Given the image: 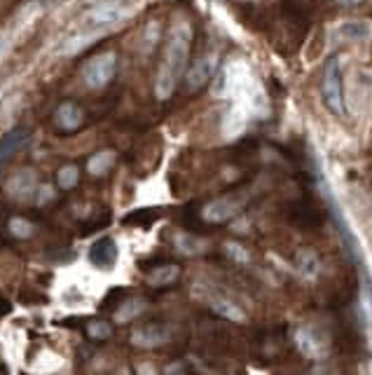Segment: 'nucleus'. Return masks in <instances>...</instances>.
<instances>
[{
	"label": "nucleus",
	"instance_id": "f257e3e1",
	"mask_svg": "<svg viewBox=\"0 0 372 375\" xmlns=\"http://www.w3.org/2000/svg\"><path fill=\"white\" fill-rule=\"evenodd\" d=\"M190 47H192V29L190 24L181 19L171 26L167 47H164L162 64H159L157 78H155V94L159 101H167L174 97L178 83L185 76L190 59Z\"/></svg>",
	"mask_w": 372,
	"mask_h": 375
},
{
	"label": "nucleus",
	"instance_id": "f03ea898",
	"mask_svg": "<svg viewBox=\"0 0 372 375\" xmlns=\"http://www.w3.org/2000/svg\"><path fill=\"white\" fill-rule=\"evenodd\" d=\"M138 8H141V3H136V0H105V3H98L91 10L84 12L82 24L89 31L105 33L134 17Z\"/></svg>",
	"mask_w": 372,
	"mask_h": 375
},
{
	"label": "nucleus",
	"instance_id": "7ed1b4c3",
	"mask_svg": "<svg viewBox=\"0 0 372 375\" xmlns=\"http://www.w3.org/2000/svg\"><path fill=\"white\" fill-rule=\"evenodd\" d=\"M323 101L328 106V111H333L337 118L347 115V108H344V97H342V78H340V57L333 55L325 62L323 69Z\"/></svg>",
	"mask_w": 372,
	"mask_h": 375
},
{
	"label": "nucleus",
	"instance_id": "20e7f679",
	"mask_svg": "<svg viewBox=\"0 0 372 375\" xmlns=\"http://www.w3.org/2000/svg\"><path fill=\"white\" fill-rule=\"evenodd\" d=\"M246 202H248V192H244V190L230 192V195H221V197H216L204 204L202 218L206 223H225V220L235 218L246 206Z\"/></svg>",
	"mask_w": 372,
	"mask_h": 375
},
{
	"label": "nucleus",
	"instance_id": "39448f33",
	"mask_svg": "<svg viewBox=\"0 0 372 375\" xmlns=\"http://www.w3.org/2000/svg\"><path fill=\"white\" fill-rule=\"evenodd\" d=\"M117 71V55L115 52H101V55L91 57L87 64L82 66V80L89 90H101L115 78Z\"/></svg>",
	"mask_w": 372,
	"mask_h": 375
},
{
	"label": "nucleus",
	"instance_id": "423d86ee",
	"mask_svg": "<svg viewBox=\"0 0 372 375\" xmlns=\"http://www.w3.org/2000/svg\"><path fill=\"white\" fill-rule=\"evenodd\" d=\"M171 340V328L167 324H145L138 326L134 333H131V345L143 347V350H152V347H159Z\"/></svg>",
	"mask_w": 372,
	"mask_h": 375
},
{
	"label": "nucleus",
	"instance_id": "0eeeda50",
	"mask_svg": "<svg viewBox=\"0 0 372 375\" xmlns=\"http://www.w3.org/2000/svg\"><path fill=\"white\" fill-rule=\"evenodd\" d=\"M36 190H38V176L33 169H19L8 181V197L17 199V202L31 199Z\"/></svg>",
	"mask_w": 372,
	"mask_h": 375
},
{
	"label": "nucleus",
	"instance_id": "6e6552de",
	"mask_svg": "<svg viewBox=\"0 0 372 375\" xmlns=\"http://www.w3.org/2000/svg\"><path fill=\"white\" fill-rule=\"evenodd\" d=\"M216 69H218V55L199 57L197 62L192 64V69L188 71V78H185V83H188V90L190 92L202 90V87L216 76Z\"/></svg>",
	"mask_w": 372,
	"mask_h": 375
},
{
	"label": "nucleus",
	"instance_id": "1a4fd4ad",
	"mask_svg": "<svg viewBox=\"0 0 372 375\" xmlns=\"http://www.w3.org/2000/svg\"><path fill=\"white\" fill-rule=\"evenodd\" d=\"M295 345H297V350L309 359H323L325 352H328V343L318 336L314 328H297Z\"/></svg>",
	"mask_w": 372,
	"mask_h": 375
},
{
	"label": "nucleus",
	"instance_id": "9d476101",
	"mask_svg": "<svg viewBox=\"0 0 372 375\" xmlns=\"http://www.w3.org/2000/svg\"><path fill=\"white\" fill-rule=\"evenodd\" d=\"M89 260L94 263L96 267H112L115 265V260H117V244L112 242L110 237H103V239H98V242L91 246V251H89Z\"/></svg>",
	"mask_w": 372,
	"mask_h": 375
},
{
	"label": "nucleus",
	"instance_id": "9b49d317",
	"mask_svg": "<svg viewBox=\"0 0 372 375\" xmlns=\"http://www.w3.org/2000/svg\"><path fill=\"white\" fill-rule=\"evenodd\" d=\"M84 120V113L77 104L66 101L57 108V125L61 127L64 132H75Z\"/></svg>",
	"mask_w": 372,
	"mask_h": 375
},
{
	"label": "nucleus",
	"instance_id": "f8f14e48",
	"mask_svg": "<svg viewBox=\"0 0 372 375\" xmlns=\"http://www.w3.org/2000/svg\"><path fill=\"white\" fill-rule=\"evenodd\" d=\"M24 141H26V129H22V127L10 129L3 139H0V171H3L5 162L15 155V150L24 143Z\"/></svg>",
	"mask_w": 372,
	"mask_h": 375
},
{
	"label": "nucleus",
	"instance_id": "ddd939ff",
	"mask_svg": "<svg viewBox=\"0 0 372 375\" xmlns=\"http://www.w3.org/2000/svg\"><path fill=\"white\" fill-rule=\"evenodd\" d=\"M333 36L337 40H365L370 36V26L365 22H358V19H351V22H340L335 26Z\"/></svg>",
	"mask_w": 372,
	"mask_h": 375
},
{
	"label": "nucleus",
	"instance_id": "4468645a",
	"mask_svg": "<svg viewBox=\"0 0 372 375\" xmlns=\"http://www.w3.org/2000/svg\"><path fill=\"white\" fill-rule=\"evenodd\" d=\"M211 307H214L216 314H221V317L230 319V321H237V324H244L246 319V312L239 307L235 300H228V298H214L211 300Z\"/></svg>",
	"mask_w": 372,
	"mask_h": 375
},
{
	"label": "nucleus",
	"instance_id": "2eb2a0df",
	"mask_svg": "<svg viewBox=\"0 0 372 375\" xmlns=\"http://www.w3.org/2000/svg\"><path fill=\"white\" fill-rule=\"evenodd\" d=\"M145 307H148V303H145L143 298H131V300H127V303H122L117 307L115 321L117 324H129V321H134L136 317H141V314L145 312Z\"/></svg>",
	"mask_w": 372,
	"mask_h": 375
},
{
	"label": "nucleus",
	"instance_id": "dca6fc26",
	"mask_svg": "<svg viewBox=\"0 0 372 375\" xmlns=\"http://www.w3.org/2000/svg\"><path fill=\"white\" fill-rule=\"evenodd\" d=\"M295 267L300 270L307 279H314L318 270H321V263H318L316 253L309 249H300L295 253Z\"/></svg>",
	"mask_w": 372,
	"mask_h": 375
},
{
	"label": "nucleus",
	"instance_id": "f3484780",
	"mask_svg": "<svg viewBox=\"0 0 372 375\" xmlns=\"http://www.w3.org/2000/svg\"><path fill=\"white\" fill-rule=\"evenodd\" d=\"M112 164H115V150H98L96 155L89 157L87 171L91 176H103V174L110 171Z\"/></svg>",
	"mask_w": 372,
	"mask_h": 375
},
{
	"label": "nucleus",
	"instance_id": "a211bd4d",
	"mask_svg": "<svg viewBox=\"0 0 372 375\" xmlns=\"http://www.w3.org/2000/svg\"><path fill=\"white\" fill-rule=\"evenodd\" d=\"M178 274H181L178 265L155 267V270L148 274V284H150V286H169V284H174V281L178 279Z\"/></svg>",
	"mask_w": 372,
	"mask_h": 375
},
{
	"label": "nucleus",
	"instance_id": "6ab92c4d",
	"mask_svg": "<svg viewBox=\"0 0 372 375\" xmlns=\"http://www.w3.org/2000/svg\"><path fill=\"white\" fill-rule=\"evenodd\" d=\"M176 249L183 253V256H197V253L204 251V239L195 237V234L181 232L176 234Z\"/></svg>",
	"mask_w": 372,
	"mask_h": 375
},
{
	"label": "nucleus",
	"instance_id": "aec40b11",
	"mask_svg": "<svg viewBox=\"0 0 372 375\" xmlns=\"http://www.w3.org/2000/svg\"><path fill=\"white\" fill-rule=\"evenodd\" d=\"M77 178H80V169L75 164H66L59 169L57 174V183L61 190H70V188H75L77 185Z\"/></svg>",
	"mask_w": 372,
	"mask_h": 375
},
{
	"label": "nucleus",
	"instance_id": "412c9836",
	"mask_svg": "<svg viewBox=\"0 0 372 375\" xmlns=\"http://www.w3.org/2000/svg\"><path fill=\"white\" fill-rule=\"evenodd\" d=\"M225 251H228V256L235 260V263H239V265H248L251 263V253L246 251L241 244L228 242V244H225Z\"/></svg>",
	"mask_w": 372,
	"mask_h": 375
},
{
	"label": "nucleus",
	"instance_id": "4be33fe9",
	"mask_svg": "<svg viewBox=\"0 0 372 375\" xmlns=\"http://www.w3.org/2000/svg\"><path fill=\"white\" fill-rule=\"evenodd\" d=\"M10 232L15 234V237H31L33 234V223L26 218H12L10 220Z\"/></svg>",
	"mask_w": 372,
	"mask_h": 375
},
{
	"label": "nucleus",
	"instance_id": "5701e85b",
	"mask_svg": "<svg viewBox=\"0 0 372 375\" xmlns=\"http://www.w3.org/2000/svg\"><path fill=\"white\" fill-rule=\"evenodd\" d=\"M87 333H89V336L94 338V340H103V338L110 336V326L103 324V321H89Z\"/></svg>",
	"mask_w": 372,
	"mask_h": 375
},
{
	"label": "nucleus",
	"instance_id": "b1692460",
	"mask_svg": "<svg viewBox=\"0 0 372 375\" xmlns=\"http://www.w3.org/2000/svg\"><path fill=\"white\" fill-rule=\"evenodd\" d=\"M54 199V188L52 185H43L38 188V197H36V204H47Z\"/></svg>",
	"mask_w": 372,
	"mask_h": 375
},
{
	"label": "nucleus",
	"instance_id": "393cba45",
	"mask_svg": "<svg viewBox=\"0 0 372 375\" xmlns=\"http://www.w3.org/2000/svg\"><path fill=\"white\" fill-rule=\"evenodd\" d=\"M358 3H361V0H337V5H342V8H354Z\"/></svg>",
	"mask_w": 372,
	"mask_h": 375
},
{
	"label": "nucleus",
	"instance_id": "a878e982",
	"mask_svg": "<svg viewBox=\"0 0 372 375\" xmlns=\"http://www.w3.org/2000/svg\"><path fill=\"white\" fill-rule=\"evenodd\" d=\"M5 47H8V45H5V40H0V57L5 55Z\"/></svg>",
	"mask_w": 372,
	"mask_h": 375
}]
</instances>
